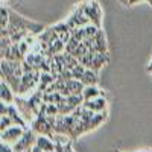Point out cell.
<instances>
[{
    "label": "cell",
    "instance_id": "2",
    "mask_svg": "<svg viewBox=\"0 0 152 152\" xmlns=\"http://www.w3.org/2000/svg\"><path fill=\"white\" fill-rule=\"evenodd\" d=\"M31 128L38 134V135H49V137H53L55 131H53V125L50 123L46 117L44 113H40L38 116L35 117V120L31 123Z\"/></svg>",
    "mask_w": 152,
    "mask_h": 152
},
{
    "label": "cell",
    "instance_id": "3",
    "mask_svg": "<svg viewBox=\"0 0 152 152\" xmlns=\"http://www.w3.org/2000/svg\"><path fill=\"white\" fill-rule=\"evenodd\" d=\"M35 134H37V132H35L34 129L24 131V134L20 137V140L12 145V149H14V152H24V151L32 149V146H34L35 142H37Z\"/></svg>",
    "mask_w": 152,
    "mask_h": 152
},
{
    "label": "cell",
    "instance_id": "7",
    "mask_svg": "<svg viewBox=\"0 0 152 152\" xmlns=\"http://www.w3.org/2000/svg\"><path fill=\"white\" fill-rule=\"evenodd\" d=\"M82 105L94 113H102V111H107V99H105V96H97L90 100H84Z\"/></svg>",
    "mask_w": 152,
    "mask_h": 152
},
{
    "label": "cell",
    "instance_id": "11",
    "mask_svg": "<svg viewBox=\"0 0 152 152\" xmlns=\"http://www.w3.org/2000/svg\"><path fill=\"white\" fill-rule=\"evenodd\" d=\"M97 96H107L104 91H100L96 85H85L84 91H82V97L84 100H90V99H94Z\"/></svg>",
    "mask_w": 152,
    "mask_h": 152
},
{
    "label": "cell",
    "instance_id": "13",
    "mask_svg": "<svg viewBox=\"0 0 152 152\" xmlns=\"http://www.w3.org/2000/svg\"><path fill=\"white\" fill-rule=\"evenodd\" d=\"M12 125H15V122L11 119V116H8V114H0V131L8 129Z\"/></svg>",
    "mask_w": 152,
    "mask_h": 152
},
{
    "label": "cell",
    "instance_id": "15",
    "mask_svg": "<svg viewBox=\"0 0 152 152\" xmlns=\"http://www.w3.org/2000/svg\"><path fill=\"white\" fill-rule=\"evenodd\" d=\"M85 70H87V67L85 66H82L81 62L78 66H75L73 69H72V72H73V79H82V76H84V73H85Z\"/></svg>",
    "mask_w": 152,
    "mask_h": 152
},
{
    "label": "cell",
    "instance_id": "12",
    "mask_svg": "<svg viewBox=\"0 0 152 152\" xmlns=\"http://www.w3.org/2000/svg\"><path fill=\"white\" fill-rule=\"evenodd\" d=\"M81 81L84 82V85H96L97 81H99L97 79V72L93 70V69H87Z\"/></svg>",
    "mask_w": 152,
    "mask_h": 152
},
{
    "label": "cell",
    "instance_id": "19",
    "mask_svg": "<svg viewBox=\"0 0 152 152\" xmlns=\"http://www.w3.org/2000/svg\"><path fill=\"white\" fill-rule=\"evenodd\" d=\"M24 152H31V149H29V151H24Z\"/></svg>",
    "mask_w": 152,
    "mask_h": 152
},
{
    "label": "cell",
    "instance_id": "5",
    "mask_svg": "<svg viewBox=\"0 0 152 152\" xmlns=\"http://www.w3.org/2000/svg\"><path fill=\"white\" fill-rule=\"evenodd\" d=\"M14 104H15V107H17L18 113L21 114V117H23L24 120H26V123H29V125H31V123L35 120L37 114H35V113H34V110L31 108V105H29V102H28V99L15 97Z\"/></svg>",
    "mask_w": 152,
    "mask_h": 152
},
{
    "label": "cell",
    "instance_id": "18",
    "mask_svg": "<svg viewBox=\"0 0 152 152\" xmlns=\"http://www.w3.org/2000/svg\"><path fill=\"white\" fill-rule=\"evenodd\" d=\"M148 2H149V5H151V6H152V0H148Z\"/></svg>",
    "mask_w": 152,
    "mask_h": 152
},
{
    "label": "cell",
    "instance_id": "17",
    "mask_svg": "<svg viewBox=\"0 0 152 152\" xmlns=\"http://www.w3.org/2000/svg\"><path fill=\"white\" fill-rule=\"evenodd\" d=\"M0 152H14V149H12V146H9V143L2 142V145H0Z\"/></svg>",
    "mask_w": 152,
    "mask_h": 152
},
{
    "label": "cell",
    "instance_id": "9",
    "mask_svg": "<svg viewBox=\"0 0 152 152\" xmlns=\"http://www.w3.org/2000/svg\"><path fill=\"white\" fill-rule=\"evenodd\" d=\"M12 88L9 87V84L6 81H0V99L2 102H6V104H12L15 100L14 94H12Z\"/></svg>",
    "mask_w": 152,
    "mask_h": 152
},
{
    "label": "cell",
    "instance_id": "14",
    "mask_svg": "<svg viewBox=\"0 0 152 152\" xmlns=\"http://www.w3.org/2000/svg\"><path fill=\"white\" fill-rule=\"evenodd\" d=\"M0 12H2V18H0V26H2V29H6L8 23H9V8L3 5L2 9H0Z\"/></svg>",
    "mask_w": 152,
    "mask_h": 152
},
{
    "label": "cell",
    "instance_id": "1",
    "mask_svg": "<svg viewBox=\"0 0 152 152\" xmlns=\"http://www.w3.org/2000/svg\"><path fill=\"white\" fill-rule=\"evenodd\" d=\"M18 31H28L34 35H38L44 31V26L40 23H35V21L24 18L23 15H20L12 9H9V23H8L6 29H2V37H6V35L9 37L11 34L18 32Z\"/></svg>",
    "mask_w": 152,
    "mask_h": 152
},
{
    "label": "cell",
    "instance_id": "20",
    "mask_svg": "<svg viewBox=\"0 0 152 152\" xmlns=\"http://www.w3.org/2000/svg\"><path fill=\"white\" fill-rule=\"evenodd\" d=\"M114 152H120V151H114Z\"/></svg>",
    "mask_w": 152,
    "mask_h": 152
},
{
    "label": "cell",
    "instance_id": "10",
    "mask_svg": "<svg viewBox=\"0 0 152 152\" xmlns=\"http://www.w3.org/2000/svg\"><path fill=\"white\" fill-rule=\"evenodd\" d=\"M55 76L50 73V72H41V78H40V84H38V88L37 90H40V91H46L47 88L52 85L53 82H55Z\"/></svg>",
    "mask_w": 152,
    "mask_h": 152
},
{
    "label": "cell",
    "instance_id": "4",
    "mask_svg": "<svg viewBox=\"0 0 152 152\" xmlns=\"http://www.w3.org/2000/svg\"><path fill=\"white\" fill-rule=\"evenodd\" d=\"M84 5V12L85 15L90 18V21L93 24H96L97 28H100V17H102V11H100V5L96 0H91V2L82 3Z\"/></svg>",
    "mask_w": 152,
    "mask_h": 152
},
{
    "label": "cell",
    "instance_id": "8",
    "mask_svg": "<svg viewBox=\"0 0 152 152\" xmlns=\"http://www.w3.org/2000/svg\"><path fill=\"white\" fill-rule=\"evenodd\" d=\"M35 145L38 148H41L44 152H55V142L52 137L49 135H38Z\"/></svg>",
    "mask_w": 152,
    "mask_h": 152
},
{
    "label": "cell",
    "instance_id": "16",
    "mask_svg": "<svg viewBox=\"0 0 152 152\" xmlns=\"http://www.w3.org/2000/svg\"><path fill=\"white\" fill-rule=\"evenodd\" d=\"M46 114H47V116H58V114H59V107L56 104H47Z\"/></svg>",
    "mask_w": 152,
    "mask_h": 152
},
{
    "label": "cell",
    "instance_id": "6",
    "mask_svg": "<svg viewBox=\"0 0 152 152\" xmlns=\"http://www.w3.org/2000/svg\"><path fill=\"white\" fill-rule=\"evenodd\" d=\"M24 131H26L24 126H21V125H12V126H9L8 129L2 131V134H0V135H2V142L14 145L15 142L20 140V137L24 134Z\"/></svg>",
    "mask_w": 152,
    "mask_h": 152
}]
</instances>
